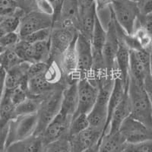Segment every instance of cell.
Returning <instances> with one entry per match:
<instances>
[{
	"instance_id": "obj_1",
	"label": "cell",
	"mask_w": 152,
	"mask_h": 152,
	"mask_svg": "<svg viewBox=\"0 0 152 152\" xmlns=\"http://www.w3.org/2000/svg\"><path fill=\"white\" fill-rule=\"evenodd\" d=\"M128 94L131 106L130 116L152 129V101L145 85L130 77Z\"/></svg>"
},
{
	"instance_id": "obj_2",
	"label": "cell",
	"mask_w": 152,
	"mask_h": 152,
	"mask_svg": "<svg viewBox=\"0 0 152 152\" xmlns=\"http://www.w3.org/2000/svg\"><path fill=\"white\" fill-rule=\"evenodd\" d=\"M66 86H59L43 97L37 115V126L34 135H40L61 109L63 90Z\"/></svg>"
},
{
	"instance_id": "obj_3",
	"label": "cell",
	"mask_w": 152,
	"mask_h": 152,
	"mask_svg": "<svg viewBox=\"0 0 152 152\" xmlns=\"http://www.w3.org/2000/svg\"><path fill=\"white\" fill-rule=\"evenodd\" d=\"M110 11V20L107 27V38L103 51V58L107 74L116 75V56L120 42V34L123 28L119 26Z\"/></svg>"
},
{
	"instance_id": "obj_4",
	"label": "cell",
	"mask_w": 152,
	"mask_h": 152,
	"mask_svg": "<svg viewBox=\"0 0 152 152\" xmlns=\"http://www.w3.org/2000/svg\"><path fill=\"white\" fill-rule=\"evenodd\" d=\"M79 34L78 30L72 25L56 23L53 25L50 35V62L59 60L61 56L76 40Z\"/></svg>"
},
{
	"instance_id": "obj_5",
	"label": "cell",
	"mask_w": 152,
	"mask_h": 152,
	"mask_svg": "<svg viewBox=\"0 0 152 152\" xmlns=\"http://www.w3.org/2000/svg\"><path fill=\"white\" fill-rule=\"evenodd\" d=\"M108 9L125 32L127 34H133L141 15L139 3L132 0H114Z\"/></svg>"
},
{
	"instance_id": "obj_6",
	"label": "cell",
	"mask_w": 152,
	"mask_h": 152,
	"mask_svg": "<svg viewBox=\"0 0 152 152\" xmlns=\"http://www.w3.org/2000/svg\"><path fill=\"white\" fill-rule=\"evenodd\" d=\"M37 126V113L18 116L9 123L7 135V148L12 144L24 140L34 135Z\"/></svg>"
},
{
	"instance_id": "obj_7",
	"label": "cell",
	"mask_w": 152,
	"mask_h": 152,
	"mask_svg": "<svg viewBox=\"0 0 152 152\" xmlns=\"http://www.w3.org/2000/svg\"><path fill=\"white\" fill-rule=\"evenodd\" d=\"M77 55V77L91 79L93 74V52L91 41L84 35L78 34L75 43Z\"/></svg>"
},
{
	"instance_id": "obj_8",
	"label": "cell",
	"mask_w": 152,
	"mask_h": 152,
	"mask_svg": "<svg viewBox=\"0 0 152 152\" xmlns=\"http://www.w3.org/2000/svg\"><path fill=\"white\" fill-rule=\"evenodd\" d=\"M53 24V16L38 10L24 13L21 17L18 33L21 39L40 30L51 28Z\"/></svg>"
},
{
	"instance_id": "obj_9",
	"label": "cell",
	"mask_w": 152,
	"mask_h": 152,
	"mask_svg": "<svg viewBox=\"0 0 152 152\" xmlns=\"http://www.w3.org/2000/svg\"><path fill=\"white\" fill-rule=\"evenodd\" d=\"M78 87V108L75 116L78 114L88 115L94 106L99 94L97 85L89 78H80L77 82Z\"/></svg>"
},
{
	"instance_id": "obj_10",
	"label": "cell",
	"mask_w": 152,
	"mask_h": 152,
	"mask_svg": "<svg viewBox=\"0 0 152 152\" xmlns=\"http://www.w3.org/2000/svg\"><path fill=\"white\" fill-rule=\"evenodd\" d=\"M119 132L126 143H138L152 139V129L130 116L123 122Z\"/></svg>"
},
{
	"instance_id": "obj_11",
	"label": "cell",
	"mask_w": 152,
	"mask_h": 152,
	"mask_svg": "<svg viewBox=\"0 0 152 152\" xmlns=\"http://www.w3.org/2000/svg\"><path fill=\"white\" fill-rule=\"evenodd\" d=\"M72 119L59 111L40 135L47 145L62 137H68L69 126Z\"/></svg>"
},
{
	"instance_id": "obj_12",
	"label": "cell",
	"mask_w": 152,
	"mask_h": 152,
	"mask_svg": "<svg viewBox=\"0 0 152 152\" xmlns=\"http://www.w3.org/2000/svg\"><path fill=\"white\" fill-rule=\"evenodd\" d=\"M104 135V130L89 126L84 131L69 138L73 152H82L88 148L100 142Z\"/></svg>"
},
{
	"instance_id": "obj_13",
	"label": "cell",
	"mask_w": 152,
	"mask_h": 152,
	"mask_svg": "<svg viewBox=\"0 0 152 152\" xmlns=\"http://www.w3.org/2000/svg\"><path fill=\"white\" fill-rule=\"evenodd\" d=\"M31 64L28 62H22L6 71V89L12 90L18 87H21L28 91V72Z\"/></svg>"
},
{
	"instance_id": "obj_14",
	"label": "cell",
	"mask_w": 152,
	"mask_h": 152,
	"mask_svg": "<svg viewBox=\"0 0 152 152\" xmlns=\"http://www.w3.org/2000/svg\"><path fill=\"white\" fill-rule=\"evenodd\" d=\"M124 30H122L120 34V42L119 50L116 56V75L123 81L125 88L128 90L129 84V57L130 50L124 43L122 38V34Z\"/></svg>"
},
{
	"instance_id": "obj_15",
	"label": "cell",
	"mask_w": 152,
	"mask_h": 152,
	"mask_svg": "<svg viewBox=\"0 0 152 152\" xmlns=\"http://www.w3.org/2000/svg\"><path fill=\"white\" fill-rule=\"evenodd\" d=\"M130 115H131V106H130L129 98L127 91L125 94L121 102L119 103V105L113 112L107 133H115L119 132L121 125Z\"/></svg>"
},
{
	"instance_id": "obj_16",
	"label": "cell",
	"mask_w": 152,
	"mask_h": 152,
	"mask_svg": "<svg viewBox=\"0 0 152 152\" xmlns=\"http://www.w3.org/2000/svg\"><path fill=\"white\" fill-rule=\"evenodd\" d=\"M47 144L41 135H33L24 140L12 144L6 152H45Z\"/></svg>"
},
{
	"instance_id": "obj_17",
	"label": "cell",
	"mask_w": 152,
	"mask_h": 152,
	"mask_svg": "<svg viewBox=\"0 0 152 152\" xmlns=\"http://www.w3.org/2000/svg\"><path fill=\"white\" fill-rule=\"evenodd\" d=\"M78 81L69 83L63 90L60 112L73 118L78 108Z\"/></svg>"
},
{
	"instance_id": "obj_18",
	"label": "cell",
	"mask_w": 152,
	"mask_h": 152,
	"mask_svg": "<svg viewBox=\"0 0 152 152\" xmlns=\"http://www.w3.org/2000/svg\"><path fill=\"white\" fill-rule=\"evenodd\" d=\"M97 14L98 13L95 3L90 7L79 9L78 31L81 34L84 35L91 40L94 30L95 21Z\"/></svg>"
},
{
	"instance_id": "obj_19",
	"label": "cell",
	"mask_w": 152,
	"mask_h": 152,
	"mask_svg": "<svg viewBox=\"0 0 152 152\" xmlns=\"http://www.w3.org/2000/svg\"><path fill=\"white\" fill-rule=\"evenodd\" d=\"M67 85H54L50 84L46 78L44 74L28 78V96L35 97H43L59 86Z\"/></svg>"
},
{
	"instance_id": "obj_20",
	"label": "cell",
	"mask_w": 152,
	"mask_h": 152,
	"mask_svg": "<svg viewBox=\"0 0 152 152\" xmlns=\"http://www.w3.org/2000/svg\"><path fill=\"white\" fill-rule=\"evenodd\" d=\"M56 23H60L66 25H72L78 30V24H79L78 0H63L60 17L59 21Z\"/></svg>"
},
{
	"instance_id": "obj_21",
	"label": "cell",
	"mask_w": 152,
	"mask_h": 152,
	"mask_svg": "<svg viewBox=\"0 0 152 152\" xmlns=\"http://www.w3.org/2000/svg\"><path fill=\"white\" fill-rule=\"evenodd\" d=\"M50 59V40L31 43L28 49L27 62L29 63L34 62H48Z\"/></svg>"
},
{
	"instance_id": "obj_22",
	"label": "cell",
	"mask_w": 152,
	"mask_h": 152,
	"mask_svg": "<svg viewBox=\"0 0 152 152\" xmlns=\"http://www.w3.org/2000/svg\"><path fill=\"white\" fill-rule=\"evenodd\" d=\"M127 91H128V90L125 88L121 78H119V76L116 75L112 91H111L110 96L109 103H108V117H107V125H106L105 134L107 132V128H108V125H109L110 119L112 116L113 112L114 111V110L116 109V107L119 105V103L121 102L125 94Z\"/></svg>"
},
{
	"instance_id": "obj_23",
	"label": "cell",
	"mask_w": 152,
	"mask_h": 152,
	"mask_svg": "<svg viewBox=\"0 0 152 152\" xmlns=\"http://www.w3.org/2000/svg\"><path fill=\"white\" fill-rule=\"evenodd\" d=\"M126 142L119 132L106 133L100 142L99 152H123Z\"/></svg>"
},
{
	"instance_id": "obj_24",
	"label": "cell",
	"mask_w": 152,
	"mask_h": 152,
	"mask_svg": "<svg viewBox=\"0 0 152 152\" xmlns=\"http://www.w3.org/2000/svg\"><path fill=\"white\" fill-rule=\"evenodd\" d=\"M43 97L28 96L25 100L19 104L15 108V116H25L37 113Z\"/></svg>"
},
{
	"instance_id": "obj_25",
	"label": "cell",
	"mask_w": 152,
	"mask_h": 152,
	"mask_svg": "<svg viewBox=\"0 0 152 152\" xmlns=\"http://www.w3.org/2000/svg\"><path fill=\"white\" fill-rule=\"evenodd\" d=\"M22 62L21 58L15 51L14 47L6 49L2 53L0 54V64L6 71L18 66Z\"/></svg>"
},
{
	"instance_id": "obj_26",
	"label": "cell",
	"mask_w": 152,
	"mask_h": 152,
	"mask_svg": "<svg viewBox=\"0 0 152 152\" xmlns=\"http://www.w3.org/2000/svg\"><path fill=\"white\" fill-rule=\"evenodd\" d=\"M89 122H88V115L87 114H78L74 116L69 126L68 137H71L81 132L86 129L89 127Z\"/></svg>"
},
{
	"instance_id": "obj_27",
	"label": "cell",
	"mask_w": 152,
	"mask_h": 152,
	"mask_svg": "<svg viewBox=\"0 0 152 152\" xmlns=\"http://www.w3.org/2000/svg\"><path fill=\"white\" fill-rule=\"evenodd\" d=\"M45 152H73L69 137H62L48 144Z\"/></svg>"
},
{
	"instance_id": "obj_28",
	"label": "cell",
	"mask_w": 152,
	"mask_h": 152,
	"mask_svg": "<svg viewBox=\"0 0 152 152\" xmlns=\"http://www.w3.org/2000/svg\"><path fill=\"white\" fill-rule=\"evenodd\" d=\"M123 152H152V139L138 143H126Z\"/></svg>"
},
{
	"instance_id": "obj_29",
	"label": "cell",
	"mask_w": 152,
	"mask_h": 152,
	"mask_svg": "<svg viewBox=\"0 0 152 152\" xmlns=\"http://www.w3.org/2000/svg\"><path fill=\"white\" fill-rule=\"evenodd\" d=\"M18 9L16 0H0V16L3 18L15 14Z\"/></svg>"
},
{
	"instance_id": "obj_30",
	"label": "cell",
	"mask_w": 152,
	"mask_h": 152,
	"mask_svg": "<svg viewBox=\"0 0 152 152\" xmlns=\"http://www.w3.org/2000/svg\"><path fill=\"white\" fill-rule=\"evenodd\" d=\"M51 30H52V28L40 30V31H36L34 33L28 35L25 37L22 38L21 40H25L30 43H34L37 42L50 40V35H51Z\"/></svg>"
},
{
	"instance_id": "obj_31",
	"label": "cell",
	"mask_w": 152,
	"mask_h": 152,
	"mask_svg": "<svg viewBox=\"0 0 152 152\" xmlns=\"http://www.w3.org/2000/svg\"><path fill=\"white\" fill-rule=\"evenodd\" d=\"M20 40H21V37L18 33V31L11 32L6 34L0 40V46L5 49L13 48L17 45Z\"/></svg>"
},
{
	"instance_id": "obj_32",
	"label": "cell",
	"mask_w": 152,
	"mask_h": 152,
	"mask_svg": "<svg viewBox=\"0 0 152 152\" xmlns=\"http://www.w3.org/2000/svg\"><path fill=\"white\" fill-rule=\"evenodd\" d=\"M136 28H143L152 38V12L147 15L141 14L137 21Z\"/></svg>"
},
{
	"instance_id": "obj_33",
	"label": "cell",
	"mask_w": 152,
	"mask_h": 152,
	"mask_svg": "<svg viewBox=\"0 0 152 152\" xmlns=\"http://www.w3.org/2000/svg\"><path fill=\"white\" fill-rule=\"evenodd\" d=\"M49 63L48 62H34L31 63L28 69V78L35 77V76L40 75L44 74L47 71L48 68Z\"/></svg>"
},
{
	"instance_id": "obj_34",
	"label": "cell",
	"mask_w": 152,
	"mask_h": 152,
	"mask_svg": "<svg viewBox=\"0 0 152 152\" xmlns=\"http://www.w3.org/2000/svg\"><path fill=\"white\" fill-rule=\"evenodd\" d=\"M37 10L43 12L45 14L52 15H53V7L49 0H37L36 3Z\"/></svg>"
},
{
	"instance_id": "obj_35",
	"label": "cell",
	"mask_w": 152,
	"mask_h": 152,
	"mask_svg": "<svg viewBox=\"0 0 152 152\" xmlns=\"http://www.w3.org/2000/svg\"><path fill=\"white\" fill-rule=\"evenodd\" d=\"M37 0H16L19 9L25 13L33 10H37L36 3Z\"/></svg>"
},
{
	"instance_id": "obj_36",
	"label": "cell",
	"mask_w": 152,
	"mask_h": 152,
	"mask_svg": "<svg viewBox=\"0 0 152 152\" xmlns=\"http://www.w3.org/2000/svg\"><path fill=\"white\" fill-rule=\"evenodd\" d=\"M9 125L0 131V152H6L7 149V135Z\"/></svg>"
},
{
	"instance_id": "obj_37",
	"label": "cell",
	"mask_w": 152,
	"mask_h": 152,
	"mask_svg": "<svg viewBox=\"0 0 152 152\" xmlns=\"http://www.w3.org/2000/svg\"><path fill=\"white\" fill-rule=\"evenodd\" d=\"M5 80H6V70L2 68L0 69V102L3 97L5 90H6Z\"/></svg>"
},
{
	"instance_id": "obj_38",
	"label": "cell",
	"mask_w": 152,
	"mask_h": 152,
	"mask_svg": "<svg viewBox=\"0 0 152 152\" xmlns=\"http://www.w3.org/2000/svg\"><path fill=\"white\" fill-rule=\"evenodd\" d=\"M113 1L114 0H95V5H96L97 13L102 12L107 8H109Z\"/></svg>"
},
{
	"instance_id": "obj_39",
	"label": "cell",
	"mask_w": 152,
	"mask_h": 152,
	"mask_svg": "<svg viewBox=\"0 0 152 152\" xmlns=\"http://www.w3.org/2000/svg\"><path fill=\"white\" fill-rule=\"evenodd\" d=\"M95 3V0H78L79 9H85L93 5Z\"/></svg>"
},
{
	"instance_id": "obj_40",
	"label": "cell",
	"mask_w": 152,
	"mask_h": 152,
	"mask_svg": "<svg viewBox=\"0 0 152 152\" xmlns=\"http://www.w3.org/2000/svg\"><path fill=\"white\" fill-rule=\"evenodd\" d=\"M102 140V139H101ZM100 142H99L98 143L95 144V145H92L91 147L88 148L87 149L84 150L82 152H99V150H100Z\"/></svg>"
},
{
	"instance_id": "obj_41",
	"label": "cell",
	"mask_w": 152,
	"mask_h": 152,
	"mask_svg": "<svg viewBox=\"0 0 152 152\" xmlns=\"http://www.w3.org/2000/svg\"><path fill=\"white\" fill-rule=\"evenodd\" d=\"M150 71H151V76L152 79V44L151 47V61H150Z\"/></svg>"
},
{
	"instance_id": "obj_42",
	"label": "cell",
	"mask_w": 152,
	"mask_h": 152,
	"mask_svg": "<svg viewBox=\"0 0 152 152\" xmlns=\"http://www.w3.org/2000/svg\"><path fill=\"white\" fill-rule=\"evenodd\" d=\"M5 50H6V49L3 48V47H1V46H0V54H1V53H3L4 51H5Z\"/></svg>"
},
{
	"instance_id": "obj_43",
	"label": "cell",
	"mask_w": 152,
	"mask_h": 152,
	"mask_svg": "<svg viewBox=\"0 0 152 152\" xmlns=\"http://www.w3.org/2000/svg\"><path fill=\"white\" fill-rule=\"evenodd\" d=\"M145 2V0H140V3H139V5H142V4H143Z\"/></svg>"
},
{
	"instance_id": "obj_44",
	"label": "cell",
	"mask_w": 152,
	"mask_h": 152,
	"mask_svg": "<svg viewBox=\"0 0 152 152\" xmlns=\"http://www.w3.org/2000/svg\"><path fill=\"white\" fill-rule=\"evenodd\" d=\"M132 1H134V2H138V3H140V0H132Z\"/></svg>"
},
{
	"instance_id": "obj_45",
	"label": "cell",
	"mask_w": 152,
	"mask_h": 152,
	"mask_svg": "<svg viewBox=\"0 0 152 152\" xmlns=\"http://www.w3.org/2000/svg\"><path fill=\"white\" fill-rule=\"evenodd\" d=\"M2 20H3V18H2V17H1V16H0V23L2 22Z\"/></svg>"
},
{
	"instance_id": "obj_46",
	"label": "cell",
	"mask_w": 152,
	"mask_h": 152,
	"mask_svg": "<svg viewBox=\"0 0 152 152\" xmlns=\"http://www.w3.org/2000/svg\"><path fill=\"white\" fill-rule=\"evenodd\" d=\"M2 66H1V64H0V69H2Z\"/></svg>"
},
{
	"instance_id": "obj_47",
	"label": "cell",
	"mask_w": 152,
	"mask_h": 152,
	"mask_svg": "<svg viewBox=\"0 0 152 152\" xmlns=\"http://www.w3.org/2000/svg\"><path fill=\"white\" fill-rule=\"evenodd\" d=\"M0 119H1V114H0Z\"/></svg>"
}]
</instances>
